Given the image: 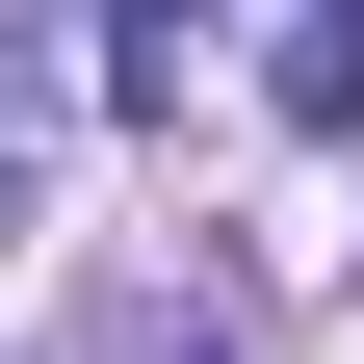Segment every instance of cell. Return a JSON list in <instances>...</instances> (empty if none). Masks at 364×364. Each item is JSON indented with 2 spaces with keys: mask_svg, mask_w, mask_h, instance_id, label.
I'll return each mask as SVG.
<instances>
[{
  "mask_svg": "<svg viewBox=\"0 0 364 364\" xmlns=\"http://www.w3.org/2000/svg\"><path fill=\"white\" fill-rule=\"evenodd\" d=\"M260 105H287L312 156H338V130H364V26H338V0H312V26H287V78H260Z\"/></svg>",
  "mask_w": 364,
  "mask_h": 364,
  "instance_id": "6da1fadb",
  "label": "cell"
},
{
  "mask_svg": "<svg viewBox=\"0 0 364 364\" xmlns=\"http://www.w3.org/2000/svg\"><path fill=\"white\" fill-rule=\"evenodd\" d=\"M105 364H235V312H182V287H105Z\"/></svg>",
  "mask_w": 364,
  "mask_h": 364,
  "instance_id": "7a4b0ae2",
  "label": "cell"
},
{
  "mask_svg": "<svg viewBox=\"0 0 364 364\" xmlns=\"http://www.w3.org/2000/svg\"><path fill=\"white\" fill-rule=\"evenodd\" d=\"M105 26H130V105H182V0H105Z\"/></svg>",
  "mask_w": 364,
  "mask_h": 364,
  "instance_id": "3957f363",
  "label": "cell"
},
{
  "mask_svg": "<svg viewBox=\"0 0 364 364\" xmlns=\"http://www.w3.org/2000/svg\"><path fill=\"white\" fill-rule=\"evenodd\" d=\"M0 208H26V130H0Z\"/></svg>",
  "mask_w": 364,
  "mask_h": 364,
  "instance_id": "277c9868",
  "label": "cell"
}]
</instances>
